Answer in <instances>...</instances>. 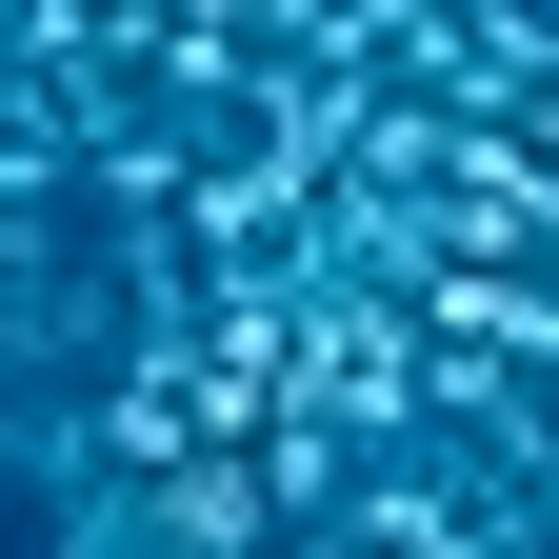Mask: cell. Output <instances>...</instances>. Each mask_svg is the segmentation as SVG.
<instances>
[{
    "mask_svg": "<svg viewBox=\"0 0 559 559\" xmlns=\"http://www.w3.org/2000/svg\"><path fill=\"white\" fill-rule=\"evenodd\" d=\"M520 160H539V180H559V81H539V100H520Z\"/></svg>",
    "mask_w": 559,
    "mask_h": 559,
    "instance_id": "obj_1",
    "label": "cell"
}]
</instances>
